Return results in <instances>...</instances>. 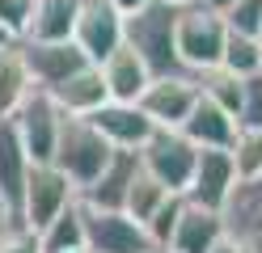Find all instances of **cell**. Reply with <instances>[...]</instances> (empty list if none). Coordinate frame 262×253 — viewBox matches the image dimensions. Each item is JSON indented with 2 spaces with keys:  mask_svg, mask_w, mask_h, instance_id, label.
Listing matches in <instances>:
<instances>
[{
  "mask_svg": "<svg viewBox=\"0 0 262 253\" xmlns=\"http://www.w3.org/2000/svg\"><path fill=\"white\" fill-rule=\"evenodd\" d=\"M76 186L59 173L55 165H30V177H26V194H21V211H17V228L21 232H42L51 219L76 202Z\"/></svg>",
  "mask_w": 262,
  "mask_h": 253,
  "instance_id": "4",
  "label": "cell"
},
{
  "mask_svg": "<svg viewBox=\"0 0 262 253\" xmlns=\"http://www.w3.org/2000/svg\"><path fill=\"white\" fill-rule=\"evenodd\" d=\"M228 30L216 13H207L203 5H186L178 9V26H173V47H178V63L190 76H203L211 67H220V51H224Z\"/></svg>",
  "mask_w": 262,
  "mask_h": 253,
  "instance_id": "3",
  "label": "cell"
},
{
  "mask_svg": "<svg viewBox=\"0 0 262 253\" xmlns=\"http://www.w3.org/2000/svg\"><path fill=\"white\" fill-rule=\"evenodd\" d=\"M258 42H262V30H258Z\"/></svg>",
  "mask_w": 262,
  "mask_h": 253,
  "instance_id": "36",
  "label": "cell"
},
{
  "mask_svg": "<svg viewBox=\"0 0 262 253\" xmlns=\"http://www.w3.org/2000/svg\"><path fill=\"white\" fill-rule=\"evenodd\" d=\"M76 5L80 0H34L21 42H72Z\"/></svg>",
  "mask_w": 262,
  "mask_h": 253,
  "instance_id": "19",
  "label": "cell"
},
{
  "mask_svg": "<svg viewBox=\"0 0 262 253\" xmlns=\"http://www.w3.org/2000/svg\"><path fill=\"white\" fill-rule=\"evenodd\" d=\"M30 9H34V0H0V26H5L9 38H21L26 34Z\"/></svg>",
  "mask_w": 262,
  "mask_h": 253,
  "instance_id": "29",
  "label": "cell"
},
{
  "mask_svg": "<svg viewBox=\"0 0 262 253\" xmlns=\"http://www.w3.org/2000/svg\"><path fill=\"white\" fill-rule=\"evenodd\" d=\"M178 131H182L194 148H224V152H228L241 127H237V118H233V114H224L220 106H211L207 97H199V101L190 106L186 123L178 127Z\"/></svg>",
  "mask_w": 262,
  "mask_h": 253,
  "instance_id": "15",
  "label": "cell"
},
{
  "mask_svg": "<svg viewBox=\"0 0 262 253\" xmlns=\"http://www.w3.org/2000/svg\"><path fill=\"white\" fill-rule=\"evenodd\" d=\"M199 97H207L211 106H220L224 114H241V97H245V80H237L224 67H211V72L199 76Z\"/></svg>",
  "mask_w": 262,
  "mask_h": 253,
  "instance_id": "23",
  "label": "cell"
},
{
  "mask_svg": "<svg viewBox=\"0 0 262 253\" xmlns=\"http://www.w3.org/2000/svg\"><path fill=\"white\" fill-rule=\"evenodd\" d=\"M161 5H173V9H186V5H194V0H161Z\"/></svg>",
  "mask_w": 262,
  "mask_h": 253,
  "instance_id": "33",
  "label": "cell"
},
{
  "mask_svg": "<svg viewBox=\"0 0 262 253\" xmlns=\"http://www.w3.org/2000/svg\"><path fill=\"white\" fill-rule=\"evenodd\" d=\"M224 236H228V215L182 202V215H178V228L169 236L165 253H211Z\"/></svg>",
  "mask_w": 262,
  "mask_h": 253,
  "instance_id": "13",
  "label": "cell"
},
{
  "mask_svg": "<svg viewBox=\"0 0 262 253\" xmlns=\"http://www.w3.org/2000/svg\"><path fill=\"white\" fill-rule=\"evenodd\" d=\"M9 123H13V131H17V140H21V148H26L30 165H51L55 140H59V123H63V110L55 106L51 93L34 89V93L17 106V114H13Z\"/></svg>",
  "mask_w": 262,
  "mask_h": 253,
  "instance_id": "6",
  "label": "cell"
},
{
  "mask_svg": "<svg viewBox=\"0 0 262 253\" xmlns=\"http://www.w3.org/2000/svg\"><path fill=\"white\" fill-rule=\"evenodd\" d=\"M220 21H224L228 34H254L258 38V30H262V0H237Z\"/></svg>",
  "mask_w": 262,
  "mask_h": 253,
  "instance_id": "27",
  "label": "cell"
},
{
  "mask_svg": "<svg viewBox=\"0 0 262 253\" xmlns=\"http://www.w3.org/2000/svg\"><path fill=\"white\" fill-rule=\"evenodd\" d=\"M30 93H34V80H30L21 42L13 38V42L0 47V118H13Z\"/></svg>",
  "mask_w": 262,
  "mask_h": 253,
  "instance_id": "20",
  "label": "cell"
},
{
  "mask_svg": "<svg viewBox=\"0 0 262 253\" xmlns=\"http://www.w3.org/2000/svg\"><path fill=\"white\" fill-rule=\"evenodd\" d=\"M123 17L114 13L106 0H80L76 5V26H72V42L89 63H102L106 55L123 47Z\"/></svg>",
  "mask_w": 262,
  "mask_h": 253,
  "instance_id": "10",
  "label": "cell"
},
{
  "mask_svg": "<svg viewBox=\"0 0 262 253\" xmlns=\"http://www.w3.org/2000/svg\"><path fill=\"white\" fill-rule=\"evenodd\" d=\"M85 249L89 253H157L140 219L110 207H85Z\"/></svg>",
  "mask_w": 262,
  "mask_h": 253,
  "instance_id": "9",
  "label": "cell"
},
{
  "mask_svg": "<svg viewBox=\"0 0 262 253\" xmlns=\"http://www.w3.org/2000/svg\"><path fill=\"white\" fill-rule=\"evenodd\" d=\"M228 152H233V169H237V181H241V186L262 181V131L241 127Z\"/></svg>",
  "mask_w": 262,
  "mask_h": 253,
  "instance_id": "25",
  "label": "cell"
},
{
  "mask_svg": "<svg viewBox=\"0 0 262 253\" xmlns=\"http://www.w3.org/2000/svg\"><path fill=\"white\" fill-rule=\"evenodd\" d=\"M106 5H110V9H114V13H119L123 21H127V17H131V13H140L144 5H148V0H106Z\"/></svg>",
  "mask_w": 262,
  "mask_h": 253,
  "instance_id": "31",
  "label": "cell"
},
{
  "mask_svg": "<svg viewBox=\"0 0 262 253\" xmlns=\"http://www.w3.org/2000/svg\"><path fill=\"white\" fill-rule=\"evenodd\" d=\"M165 198H169V190H165V186H161L152 173H144V165H140V169H136V177H131V186H127L123 211H127L131 219H140V224H144V219H148Z\"/></svg>",
  "mask_w": 262,
  "mask_h": 253,
  "instance_id": "24",
  "label": "cell"
},
{
  "mask_svg": "<svg viewBox=\"0 0 262 253\" xmlns=\"http://www.w3.org/2000/svg\"><path fill=\"white\" fill-rule=\"evenodd\" d=\"M21 42V38H17ZM21 55L30 67V80L42 93H55L63 80H68L76 67H85L89 59L76 51V42H21Z\"/></svg>",
  "mask_w": 262,
  "mask_h": 253,
  "instance_id": "12",
  "label": "cell"
},
{
  "mask_svg": "<svg viewBox=\"0 0 262 253\" xmlns=\"http://www.w3.org/2000/svg\"><path fill=\"white\" fill-rule=\"evenodd\" d=\"M114 152H119V148H110V144H106V135L97 131L89 118L63 114L51 165H55L59 173L76 186V194H80L85 186H93V181H97V173H102V169L110 165V156H114Z\"/></svg>",
  "mask_w": 262,
  "mask_h": 253,
  "instance_id": "1",
  "label": "cell"
},
{
  "mask_svg": "<svg viewBox=\"0 0 262 253\" xmlns=\"http://www.w3.org/2000/svg\"><path fill=\"white\" fill-rule=\"evenodd\" d=\"M0 253H42V249H38V236L34 232L9 228L5 236H0Z\"/></svg>",
  "mask_w": 262,
  "mask_h": 253,
  "instance_id": "30",
  "label": "cell"
},
{
  "mask_svg": "<svg viewBox=\"0 0 262 253\" xmlns=\"http://www.w3.org/2000/svg\"><path fill=\"white\" fill-rule=\"evenodd\" d=\"M38 249L42 253H68V249H85V207L80 198L68 202L51 224L38 232Z\"/></svg>",
  "mask_w": 262,
  "mask_h": 253,
  "instance_id": "21",
  "label": "cell"
},
{
  "mask_svg": "<svg viewBox=\"0 0 262 253\" xmlns=\"http://www.w3.org/2000/svg\"><path fill=\"white\" fill-rule=\"evenodd\" d=\"M220 67L233 72L237 80H250L262 72V42L254 34H228L224 38V51H220Z\"/></svg>",
  "mask_w": 262,
  "mask_h": 253,
  "instance_id": "22",
  "label": "cell"
},
{
  "mask_svg": "<svg viewBox=\"0 0 262 253\" xmlns=\"http://www.w3.org/2000/svg\"><path fill=\"white\" fill-rule=\"evenodd\" d=\"M237 127L262 131V72L245 80V97H241V114H237Z\"/></svg>",
  "mask_w": 262,
  "mask_h": 253,
  "instance_id": "28",
  "label": "cell"
},
{
  "mask_svg": "<svg viewBox=\"0 0 262 253\" xmlns=\"http://www.w3.org/2000/svg\"><path fill=\"white\" fill-rule=\"evenodd\" d=\"M97 67H102V80H106L110 101H140V93L148 89V80H152L148 63H144L127 42L114 51V55H106Z\"/></svg>",
  "mask_w": 262,
  "mask_h": 253,
  "instance_id": "16",
  "label": "cell"
},
{
  "mask_svg": "<svg viewBox=\"0 0 262 253\" xmlns=\"http://www.w3.org/2000/svg\"><path fill=\"white\" fill-rule=\"evenodd\" d=\"M194 101H199V76H190V72H169V76H152L136 106L148 114L152 127L178 131V127L186 123V114H190Z\"/></svg>",
  "mask_w": 262,
  "mask_h": 253,
  "instance_id": "8",
  "label": "cell"
},
{
  "mask_svg": "<svg viewBox=\"0 0 262 253\" xmlns=\"http://www.w3.org/2000/svg\"><path fill=\"white\" fill-rule=\"evenodd\" d=\"M136 156H140V165H144V173H152L169 194H182L186 181H190V169H194L199 148H194L182 131L157 127V131L148 135V144H144Z\"/></svg>",
  "mask_w": 262,
  "mask_h": 253,
  "instance_id": "7",
  "label": "cell"
},
{
  "mask_svg": "<svg viewBox=\"0 0 262 253\" xmlns=\"http://www.w3.org/2000/svg\"><path fill=\"white\" fill-rule=\"evenodd\" d=\"M173 26H178V9L161 5V0H148V5H144L140 13H131L127 26H123V42L148 63L152 76L182 72L178 47H173Z\"/></svg>",
  "mask_w": 262,
  "mask_h": 253,
  "instance_id": "2",
  "label": "cell"
},
{
  "mask_svg": "<svg viewBox=\"0 0 262 253\" xmlns=\"http://www.w3.org/2000/svg\"><path fill=\"white\" fill-rule=\"evenodd\" d=\"M68 253H89V249H68Z\"/></svg>",
  "mask_w": 262,
  "mask_h": 253,
  "instance_id": "35",
  "label": "cell"
},
{
  "mask_svg": "<svg viewBox=\"0 0 262 253\" xmlns=\"http://www.w3.org/2000/svg\"><path fill=\"white\" fill-rule=\"evenodd\" d=\"M237 190H241V181H237V169H233V152H224V148H199L182 198L194 202V207H207V211H220L224 215L228 202L237 198Z\"/></svg>",
  "mask_w": 262,
  "mask_h": 253,
  "instance_id": "5",
  "label": "cell"
},
{
  "mask_svg": "<svg viewBox=\"0 0 262 253\" xmlns=\"http://www.w3.org/2000/svg\"><path fill=\"white\" fill-rule=\"evenodd\" d=\"M5 42H13V38H9V34H5V26H0V47H5Z\"/></svg>",
  "mask_w": 262,
  "mask_h": 253,
  "instance_id": "34",
  "label": "cell"
},
{
  "mask_svg": "<svg viewBox=\"0 0 262 253\" xmlns=\"http://www.w3.org/2000/svg\"><path fill=\"white\" fill-rule=\"evenodd\" d=\"M194 5H203L207 13H216V17H224L228 9H233V5H237V0H194Z\"/></svg>",
  "mask_w": 262,
  "mask_h": 253,
  "instance_id": "32",
  "label": "cell"
},
{
  "mask_svg": "<svg viewBox=\"0 0 262 253\" xmlns=\"http://www.w3.org/2000/svg\"><path fill=\"white\" fill-rule=\"evenodd\" d=\"M51 97H55V106H59L63 114H76V118H89L97 106H106V101H110L106 80H102V67H97V63L76 67V72L63 80Z\"/></svg>",
  "mask_w": 262,
  "mask_h": 253,
  "instance_id": "18",
  "label": "cell"
},
{
  "mask_svg": "<svg viewBox=\"0 0 262 253\" xmlns=\"http://www.w3.org/2000/svg\"><path fill=\"white\" fill-rule=\"evenodd\" d=\"M26 177H30V156L17 140L9 118H0V207H5L9 224L17 228V211H21V194H26Z\"/></svg>",
  "mask_w": 262,
  "mask_h": 253,
  "instance_id": "14",
  "label": "cell"
},
{
  "mask_svg": "<svg viewBox=\"0 0 262 253\" xmlns=\"http://www.w3.org/2000/svg\"><path fill=\"white\" fill-rule=\"evenodd\" d=\"M182 194H169L161 207L144 219V232H148V241H152V249L157 253H165L169 249V236H173V228H178V215H182Z\"/></svg>",
  "mask_w": 262,
  "mask_h": 253,
  "instance_id": "26",
  "label": "cell"
},
{
  "mask_svg": "<svg viewBox=\"0 0 262 253\" xmlns=\"http://www.w3.org/2000/svg\"><path fill=\"white\" fill-rule=\"evenodd\" d=\"M89 123L106 135L110 148H119V152H140L144 144H148V135L157 131L136 101H106V106H97L89 114Z\"/></svg>",
  "mask_w": 262,
  "mask_h": 253,
  "instance_id": "11",
  "label": "cell"
},
{
  "mask_svg": "<svg viewBox=\"0 0 262 253\" xmlns=\"http://www.w3.org/2000/svg\"><path fill=\"white\" fill-rule=\"evenodd\" d=\"M136 169H140V156H136V152H114L110 165L97 173V181L80 190V202H85V207L123 211V198H127V186H131V177H136Z\"/></svg>",
  "mask_w": 262,
  "mask_h": 253,
  "instance_id": "17",
  "label": "cell"
}]
</instances>
